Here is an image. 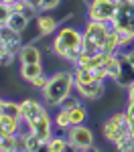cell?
Segmentation results:
<instances>
[{
	"instance_id": "6da1fadb",
	"label": "cell",
	"mask_w": 134,
	"mask_h": 152,
	"mask_svg": "<svg viewBox=\"0 0 134 152\" xmlns=\"http://www.w3.org/2000/svg\"><path fill=\"white\" fill-rule=\"evenodd\" d=\"M21 120H23L24 128L39 142H43L47 148V142L55 134V126H53V114L45 105V102L37 99V97L21 99Z\"/></svg>"
},
{
	"instance_id": "7a4b0ae2",
	"label": "cell",
	"mask_w": 134,
	"mask_h": 152,
	"mask_svg": "<svg viewBox=\"0 0 134 152\" xmlns=\"http://www.w3.org/2000/svg\"><path fill=\"white\" fill-rule=\"evenodd\" d=\"M75 91V75L71 69H55L49 75L45 87L41 89V97L49 110H57L63 105L65 99H69Z\"/></svg>"
},
{
	"instance_id": "3957f363",
	"label": "cell",
	"mask_w": 134,
	"mask_h": 152,
	"mask_svg": "<svg viewBox=\"0 0 134 152\" xmlns=\"http://www.w3.org/2000/svg\"><path fill=\"white\" fill-rule=\"evenodd\" d=\"M81 51H83V35L81 28L75 24H63L51 39V53L71 67Z\"/></svg>"
},
{
	"instance_id": "277c9868",
	"label": "cell",
	"mask_w": 134,
	"mask_h": 152,
	"mask_svg": "<svg viewBox=\"0 0 134 152\" xmlns=\"http://www.w3.org/2000/svg\"><path fill=\"white\" fill-rule=\"evenodd\" d=\"M112 24L110 23H97V20H89L85 18L81 24V35H83V49L89 53H102L106 39H108Z\"/></svg>"
},
{
	"instance_id": "5b68a950",
	"label": "cell",
	"mask_w": 134,
	"mask_h": 152,
	"mask_svg": "<svg viewBox=\"0 0 134 152\" xmlns=\"http://www.w3.org/2000/svg\"><path fill=\"white\" fill-rule=\"evenodd\" d=\"M126 134H130V122H128L124 110L114 112L112 116H108L102 122V138L112 146H116Z\"/></svg>"
},
{
	"instance_id": "8992f818",
	"label": "cell",
	"mask_w": 134,
	"mask_h": 152,
	"mask_svg": "<svg viewBox=\"0 0 134 152\" xmlns=\"http://www.w3.org/2000/svg\"><path fill=\"white\" fill-rule=\"evenodd\" d=\"M67 140L71 144V150L75 152H87L97 150L96 148V134L87 124H73L71 128L65 132Z\"/></svg>"
},
{
	"instance_id": "52a82bcc",
	"label": "cell",
	"mask_w": 134,
	"mask_h": 152,
	"mask_svg": "<svg viewBox=\"0 0 134 152\" xmlns=\"http://www.w3.org/2000/svg\"><path fill=\"white\" fill-rule=\"evenodd\" d=\"M33 37H31V41L29 43H35L37 39H43V37H49V35H55L57 31H59L61 26H63V20L57 18L53 12H39L35 16V20H33Z\"/></svg>"
},
{
	"instance_id": "ba28073f",
	"label": "cell",
	"mask_w": 134,
	"mask_h": 152,
	"mask_svg": "<svg viewBox=\"0 0 134 152\" xmlns=\"http://www.w3.org/2000/svg\"><path fill=\"white\" fill-rule=\"evenodd\" d=\"M110 24L116 33L134 37V2H120Z\"/></svg>"
},
{
	"instance_id": "9c48e42d",
	"label": "cell",
	"mask_w": 134,
	"mask_h": 152,
	"mask_svg": "<svg viewBox=\"0 0 134 152\" xmlns=\"http://www.w3.org/2000/svg\"><path fill=\"white\" fill-rule=\"evenodd\" d=\"M118 8L116 0H89L85 4V18L97 23H112Z\"/></svg>"
},
{
	"instance_id": "30bf717a",
	"label": "cell",
	"mask_w": 134,
	"mask_h": 152,
	"mask_svg": "<svg viewBox=\"0 0 134 152\" xmlns=\"http://www.w3.org/2000/svg\"><path fill=\"white\" fill-rule=\"evenodd\" d=\"M108 91L106 81H96V83H77L75 81V95L81 97L83 102H97L102 99Z\"/></svg>"
},
{
	"instance_id": "8fae6325",
	"label": "cell",
	"mask_w": 134,
	"mask_h": 152,
	"mask_svg": "<svg viewBox=\"0 0 134 152\" xmlns=\"http://www.w3.org/2000/svg\"><path fill=\"white\" fill-rule=\"evenodd\" d=\"M73 75L77 83H96V81H108V73L102 65H83L73 67Z\"/></svg>"
},
{
	"instance_id": "7c38bea8",
	"label": "cell",
	"mask_w": 134,
	"mask_h": 152,
	"mask_svg": "<svg viewBox=\"0 0 134 152\" xmlns=\"http://www.w3.org/2000/svg\"><path fill=\"white\" fill-rule=\"evenodd\" d=\"M23 45H24L23 33L10 28L8 24H2V26H0V47H4L8 53H12V55H18V51H21Z\"/></svg>"
},
{
	"instance_id": "4fadbf2b",
	"label": "cell",
	"mask_w": 134,
	"mask_h": 152,
	"mask_svg": "<svg viewBox=\"0 0 134 152\" xmlns=\"http://www.w3.org/2000/svg\"><path fill=\"white\" fill-rule=\"evenodd\" d=\"M63 107L69 110V116H71L73 124H85L87 118H89V110L85 107L83 99L77 97V95H71L69 99H65V102H63Z\"/></svg>"
},
{
	"instance_id": "5bb4252c",
	"label": "cell",
	"mask_w": 134,
	"mask_h": 152,
	"mask_svg": "<svg viewBox=\"0 0 134 152\" xmlns=\"http://www.w3.org/2000/svg\"><path fill=\"white\" fill-rule=\"evenodd\" d=\"M16 61H18V65L21 63H43V53L37 45L24 43L18 51V55H16Z\"/></svg>"
},
{
	"instance_id": "9a60e30c",
	"label": "cell",
	"mask_w": 134,
	"mask_h": 152,
	"mask_svg": "<svg viewBox=\"0 0 134 152\" xmlns=\"http://www.w3.org/2000/svg\"><path fill=\"white\" fill-rule=\"evenodd\" d=\"M43 73H45V65L43 63H21L18 65V77L26 83L35 81L37 77L43 75Z\"/></svg>"
},
{
	"instance_id": "2e32d148",
	"label": "cell",
	"mask_w": 134,
	"mask_h": 152,
	"mask_svg": "<svg viewBox=\"0 0 134 152\" xmlns=\"http://www.w3.org/2000/svg\"><path fill=\"white\" fill-rule=\"evenodd\" d=\"M53 126H55V132H63V134L73 126L71 116H69V110H67V107L59 105V107L53 112Z\"/></svg>"
},
{
	"instance_id": "e0dca14e",
	"label": "cell",
	"mask_w": 134,
	"mask_h": 152,
	"mask_svg": "<svg viewBox=\"0 0 134 152\" xmlns=\"http://www.w3.org/2000/svg\"><path fill=\"white\" fill-rule=\"evenodd\" d=\"M45 150L49 152H63V150H71V144L67 140V136L63 134V132H55L53 134V138L47 142V148Z\"/></svg>"
},
{
	"instance_id": "ac0fdd59",
	"label": "cell",
	"mask_w": 134,
	"mask_h": 152,
	"mask_svg": "<svg viewBox=\"0 0 134 152\" xmlns=\"http://www.w3.org/2000/svg\"><path fill=\"white\" fill-rule=\"evenodd\" d=\"M24 2L39 14V12H53L55 8H59L65 0H24Z\"/></svg>"
},
{
	"instance_id": "d6986e66",
	"label": "cell",
	"mask_w": 134,
	"mask_h": 152,
	"mask_svg": "<svg viewBox=\"0 0 134 152\" xmlns=\"http://www.w3.org/2000/svg\"><path fill=\"white\" fill-rule=\"evenodd\" d=\"M2 114L12 116V118H21V102L6 99V102H4V110H2Z\"/></svg>"
},
{
	"instance_id": "ffe728a7",
	"label": "cell",
	"mask_w": 134,
	"mask_h": 152,
	"mask_svg": "<svg viewBox=\"0 0 134 152\" xmlns=\"http://www.w3.org/2000/svg\"><path fill=\"white\" fill-rule=\"evenodd\" d=\"M114 148L120 150V152H134V136H132V134H126V136H124Z\"/></svg>"
},
{
	"instance_id": "44dd1931",
	"label": "cell",
	"mask_w": 134,
	"mask_h": 152,
	"mask_svg": "<svg viewBox=\"0 0 134 152\" xmlns=\"http://www.w3.org/2000/svg\"><path fill=\"white\" fill-rule=\"evenodd\" d=\"M10 14H12V8H10V4H6V2H0V26H2V24H6V23H8V18H10Z\"/></svg>"
},
{
	"instance_id": "7402d4cb",
	"label": "cell",
	"mask_w": 134,
	"mask_h": 152,
	"mask_svg": "<svg viewBox=\"0 0 134 152\" xmlns=\"http://www.w3.org/2000/svg\"><path fill=\"white\" fill-rule=\"evenodd\" d=\"M47 79H49V75H47V73H43V75H39V77H37L35 81H31L29 85H31L33 89H37V91H41V89L45 87V83H47Z\"/></svg>"
},
{
	"instance_id": "603a6c76",
	"label": "cell",
	"mask_w": 134,
	"mask_h": 152,
	"mask_svg": "<svg viewBox=\"0 0 134 152\" xmlns=\"http://www.w3.org/2000/svg\"><path fill=\"white\" fill-rule=\"evenodd\" d=\"M124 112H126V118H128L130 126H134V99H126V107H124Z\"/></svg>"
},
{
	"instance_id": "cb8c5ba5",
	"label": "cell",
	"mask_w": 134,
	"mask_h": 152,
	"mask_svg": "<svg viewBox=\"0 0 134 152\" xmlns=\"http://www.w3.org/2000/svg\"><path fill=\"white\" fill-rule=\"evenodd\" d=\"M122 55H124V59L134 67V45H130L128 49H122Z\"/></svg>"
},
{
	"instance_id": "d4e9b609",
	"label": "cell",
	"mask_w": 134,
	"mask_h": 152,
	"mask_svg": "<svg viewBox=\"0 0 134 152\" xmlns=\"http://www.w3.org/2000/svg\"><path fill=\"white\" fill-rule=\"evenodd\" d=\"M126 99H134V81L126 87Z\"/></svg>"
},
{
	"instance_id": "484cf974",
	"label": "cell",
	"mask_w": 134,
	"mask_h": 152,
	"mask_svg": "<svg viewBox=\"0 0 134 152\" xmlns=\"http://www.w3.org/2000/svg\"><path fill=\"white\" fill-rule=\"evenodd\" d=\"M4 102H6V99H2V97H0V114H2V110H4Z\"/></svg>"
},
{
	"instance_id": "4316f807",
	"label": "cell",
	"mask_w": 134,
	"mask_h": 152,
	"mask_svg": "<svg viewBox=\"0 0 134 152\" xmlns=\"http://www.w3.org/2000/svg\"><path fill=\"white\" fill-rule=\"evenodd\" d=\"M116 2L120 4V2H134V0H116Z\"/></svg>"
},
{
	"instance_id": "83f0119b",
	"label": "cell",
	"mask_w": 134,
	"mask_h": 152,
	"mask_svg": "<svg viewBox=\"0 0 134 152\" xmlns=\"http://www.w3.org/2000/svg\"><path fill=\"white\" fill-rule=\"evenodd\" d=\"M81 2H83V4H87V2H89V0H81Z\"/></svg>"
}]
</instances>
